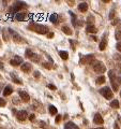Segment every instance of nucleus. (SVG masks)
<instances>
[{"label":"nucleus","mask_w":121,"mask_h":129,"mask_svg":"<svg viewBox=\"0 0 121 129\" xmlns=\"http://www.w3.org/2000/svg\"><path fill=\"white\" fill-rule=\"evenodd\" d=\"M100 94L106 99H112L113 95H114L113 94V90L109 88V87H103V88H101L100 89Z\"/></svg>","instance_id":"5"},{"label":"nucleus","mask_w":121,"mask_h":129,"mask_svg":"<svg viewBox=\"0 0 121 129\" xmlns=\"http://www.w3.org/2000/svg\"><path fill=\"white\" fill-rule=\"evenodd\" d=\"M62 120V116H61V115L59 114V115H57V117H56V120H55V122H56L57 124H58V123H60V120Z\"/></svg>","instance_id":"34"},{"label":"nucleus","mask_w":121,"mask_h":129,"mask_svg":"<svg viewBox=\"0 0 121 129\" xmlns=\"http://www.w3.org/2000/svg\"><path fill=\"white\" fill-rule=\"evenodd\" d=\"M47 87H48L49 89H51V90H56L57 89V87L55 86V85H53V84H48L47 85Z\"/></svg>","instance_id":"33"},{"label":"nucleus","mask_w":121,"mask_h":129,"mask_svg":"<svg viewBox=\"0 0 121 129\" xmlns=\"http://www.w3.org/2000/svg\"><path fill=\"white\" fill-rule=\"evenodd\" d=\"M108 76L110 79V83H112V86H113V89H114V92H118L119 90V84L117 83L116 81V74L113 70H109L108 71Z\"/></svg>","instance_id":"4"},{"label":"nucleus","mask_w":121,"mask_h":129,"mask_svg":"<svg viewBox=\"0 0 121 129\" xmlns=\"http://www.w3.org/2000/svg\"><path fill=\"white\" fill-rule=\"evenodd\" d=\"M13 102H14L15 104H19V100H17L16 97H15V98H13Z\"/></svg>","instance_id":"40"},{"label":"nucleus","mask_w":121,"mask_h":129,"mask_svg":"<svg viewBox=\"0 0 121 129\" xmlns=\"http://www.w3.org/2000/svg\"><path fill=\"white\" fill-rule=\"evenodd\" d=\"M93 123L96 125H102L103 123H104V120H103V117L101 116L100 113H96V115H94V117H93Z\"/></svg>","instance_id":"8"},{"label":"nucleus","mask_w":121,"mask_h":129,"mask_svg":"<svg viewBox=\"0 0 121 129\" xmlns=\"http://www.w3.org/2000/svg\"><path fill=\"white\" fill-rule=\"evenodd\" d=\"M34 117H35V115L34 114H31L30 116H29V120H34Z\"/></svg>","instance_id":"41"},{"label":"nucleus","mask_w":121,"mask_h":129,"mask_svg":"<svg viewBox=\"0 0 121 129\" xmlns=\"http://www.w3.org/2000/svg\"><path fill=\"white\" fill-rule=\"evenodd\" d=\"M119 22H120V21H119V19H118V18L114 19V21H113V22H112V25H114V26H115V25H117V24H118V23H119Z\"/></svg>","instance_id":"39"},{"label":"nucleus","mask_w":121,"mask_h":129,"mask_svg":"<svg viewBox=\"0 0 121 129\" xmlns=\"http://www.w3.org/2000/svg\"><path fill=\"white\" fill-rule=\"evenodd\" d=\"M120 97H121V92H120Z\"/></svg>","instance_id":"48"},{"label":"nucleus","mask_w":121,"mask_h":129,"mask_svg":"<svg viewBox=\"0 0 121 129\" xmlns=\"http://www.w3.org/2000/svg\"><path fill=\"white\" fill-rule=\"evenodd\" d=\"M115 38H116L118 41H121V30H116V33H115Z\"/></svg>","instance_id":"28"},{"label":"nucleus","mask_w":121,"mask_h":129,"mask_svg":"<svg viewBox=\"0 0 121 129\" xmlns=\"http://www.w3.org/2000/svg\"><path fill=\"white\" fill-rule=\"evenodd\" d=\"M114 58L116 60H121V55H118V54H115L114 55Z\"/></svg>","instance_id":"36"},{"label":"nucleus","mask_w":121,"mask_h":129,"mask_svg":"<svg viewBox=\"0 0 121 129\" xmlns=\"http://www.w3.org/2000/svg\"><path fill=\"white\" fill-rule=\"evenodd\" d=\"M39 59H40V57L38 56L37 54H34V55H33V57L31 58V60H32V61H39Z\"/></svg>","instance_id":"32"},{"label":"nucleus","mask_w":121,"mask_h":129,"mask_svg":"<svg viewBox=\"0 0 121 129\" xmlns=\"http://www.w3.org/2000/svg\"><path fill=\"white\" fill-rule=\"evenodd\" d=\"M49 19H50L51 23L57 24V23H58V15H57L56 13H53V14L50 15V17H49Z\"/></svg>","instance_id":"23"},{"label":"nucleus","mask_w":121,"mask_h":129,"mask_svg":"<svg viewBox=\"0 0 121 129\" xmlns=\"http://www.w3.org/2000/svg\"><path fill=\"white\" fill-rule=\"evenodd\" d=\"M78 10L80 12H87V10H88V4H87V2H82L78 4Z\"/></svg>","instance_id":"16"},{"label":"nucleus","mask_w":121,"mask_h":129,"mask_svg":"<svg viewBox=\"0 0 121 129\" xmlns=\"http://www.w3.org/2000/svg\"><path fill=\"white\" fill-rule=\"evenodd\" d=\"M62 31L65 33V35H68V36L73 35V31H72V29H71L70 27H68V26H63V27H62Z\"/></svg>","instance_id":"18"},{"label":"nucleus","mask_w":121,"mask_h":129,"mask_svg":"<svg viewBox=\"0 0 121 129\" xmlns=\"http://www.w3.org/2000/svg\"><path fill=\"white\" fill-rule=\"evenodd\" d=\"M5 104H7V102H5L4 99L0 98V107H5Z\"/></svg>","instance_id":"30"},{"label":"nucleus","mask_w":121,"mask_h":129,"mask_svg":"<svg viewBox=\"0 0 121 129\" xmlns=\"http://www.w3.org/2000/svg\"><path fill=\"white\" fill-rule=\"evenodd\" d=\"M59 56H60L63 60H67V59L69 58L68 52H65V51H60V52H59Z\"/></svg>","instance_id":"20"},{"label":"nucleus","mask_w":121,"mask_h":129,"mask_svg":"<svg viewBox=\"0 0 121 129\" xmlns=\"http://www.w3.org/2000/svg\"><path fill=\"white\" fill-rule=\"evenodd\" d=\"M96 84H99V85L105 83V76H104V75H101V76H99L98 79H96Z\"/></svg>","instance_id":"26"},{"label":"nucleus","mask_w":121,"mask_h":129,"mask_svg":"<svg viewBox=\"0 0 121 129\" xmlns=\"http://www.w3.org/2000/svg\"><path fill=\"white\" fill-rule=\"evenodd\" d=\"M11 76H12V80H13V82H14V83H16V84H19V85L23 84L21 80V79H18V77L15 76L14 73H11Z\"/></svg>","instance_id":"21"},{"label":"nucleus","mask_w":121,"mask_h":129,"mask_svg":"<svg viewBox=\"0 0 121 129\" xmlns=\"http://www.w3.org/2000/svg\"><path fill=\"white\" fill-rule=\"evenodd\" d=\"M86 31L89 33H96V31H98V29L96 28V26L92 25V24H89L88 26L86 27Z\"/></svg>","instance_id":"14"},{"label":"nucleus","mask_w":121,"mask_h":129,"mask_svg":"<svg viewBox=\"0 0 121 129\" xmlns=\"http://www.w3.org/2000/svg\"><path fill=\"white\" fill-rule=\"evenodd\" d=\"M93 129H104L103 127H99V128H93Z\"/></svg>","instance_id":"46"},{"label":"nucleus","mask_w":121,"mask_h":129,"mask_svg":"<svg viewBox=\"0 0 121 129\" xmlns=\"http://www.w3.org/2000/svg\"><path fill=\"white\" fill-rule=\"evenodd\" d=\"M12 93H13V87L10 86V85H7V86L4 87V89H3L2 94L4 97H8V96H10Z\"/></svg>","instance_id":"11"},{"label":"nucleus","mask_w":121,"mask_h":129,"mask_svg":"<svg viewBox=\"0 0 121 129\" xmlns=\"http://www.w3.org/2000/svg\"><path fill=\"white\" fill-rule=\"evenodd\" d=\"M115 129H119V126H118L117 123H115Z\"/></svg>","instance_id":"44"},{"label":"nucleus","mask_w":121,"mask_h":129,"mask_svg":"<svg viewBox=\"0 0 121 129\" xmlns=\"http://www.w3.org/2000/svg\"><path fill=\"white\" fill-rule=\"evenodd\" d=\"M94 61H96V59H94V55L90 54V55H87V56H85V61H84V62L89 63V65H92ZM84 62H83V63H84Z\"/></svg>","instance_id":"12"},{"label":"nucleus","mask_w":121,"mask_h":129,"mask_svg":"<svg viewBox=\"0 0 121 129\" xmlns=\"http://www.w3.org/2000/svg\"><path fill=\"white\" fill-rule=\"evenodd\" d=\"M114 16H115V10H112V11H110V14H109V19H113Z\"/></svg>","instance_id":"37"},{"label":"nucleus","mask_w":121,"mask_h":129,"mask_svg":"<svg viewBox=\"0 0 121 129\" xmlns=\"http://www.w3.org/2000/svg\"><path fill=\"white\" fill-rule=\"evenodd\" d=\"M110 107L114 109H119V101L117 99H114V100L110 102Z\"/></svg>","instance_id":"24"},{"label":"nucleus","mask_w":121,"mask_h":129,"mask_svg":"<svg viewBox=\"0 0 121 129\" xmlns=\"http://www.w3.org/2000/svg\"><path fill=\"white\" fill-rule=\"evenodd\" d=\"M21 69L23 72H29V71H31V65L29 62H25L21 66Z\"/></svg>","instance_id":"13"},{"label":"nucleus","mask_w":121,"mask_h":129,"mask_svg":"<svg viewBox=\"0 0 121 129\" xmlns=\"http://www.w3.org/2000/svg\"><path fill=\"white\" fill-rule=\"evenodd\" d=\"M1 87H2V83H1V84H0V89H1ZM0 92H1V90H0Z\"/></svg>","instance_id":"47"},{"label":"nucleus","mask_w":121,"mask_h":129,"mask_svg":"<svg viewBox=\"0 0 121 129\" xmlns=\"http://www.w3.org/2000/svg\"><path fill=\"white\" fill-rule=\"evenodd\" d=\"M0 77H1V75H0Z\"/></svg>","instance_id":"49"},{"label":"nucleus","mask_w":121,"mask_h":129,"mask_svg":"<svg viewBox=\"0 0 121 129\" xmlns=\"http://www.w3.org/2000/svg\"><path fill=\"white\" fill-rule=\"evenodd\" d=\"M10 63H11L12 66L16 67V66H18L19 63H23V59H21L19 56H14V58L10 60Z\"/></svg>","instance_id":"10"},{"label":"nucleus","mask_w":121,"mask_h":129,"mask_svg":"<svg viewBox=\"0 0 121 129\" xmlns=\"http://www.w3.org/2000/svg\"><path fill=\"white\" fill-rule=\"evenodd\" d=\"M8 30H9V33H11V35H12V38H13L14 42H17V43H18V42H23V38H21L17 32H15L13 29H8Z\"/></svg>","instance_id":"6"},{"label":"nucleus","mask_w":121,"mask_h":129,"mask_svg":"<svg viewBox=\"0 0 121 129\" xmlns=\"http://www.w3.org/2000/svg\"><path fill=\"white\" fill-rule=\"evenodd\" d=\"M92 67H93V70L96 71V73H104L106 71V67L105 65L100 60H96L94 62L92 63Z\"/></svg>","instance_id":"3"},{"label":"nucleus","mask_w":121,"mask_h":129,"mask_svg":"<svg viewBox=\"0 0 121 129\" xmlns=\"http://www.w3.org/2000/svg\"><path fill=\"white\" fill-rule=\"evenodd\" d=\"M28 5L26 4L25 2H23V1H18V2H15V4L13 5V7H11L9 9V13H15V14H17L18 13V11L19 10H21V9H25V8H27Z\"/></svg>","instance_id":"2"},{"label":"nucleus","mask_w":121,"mask_h":129,"mask_svg":"<svg viewBox=\"0 0 121 129\" xmlns=\"http://www.w3.org/2000/svg\"><path fill=\"white\" fill-rule=\"evenodd\" d=\"M27 111L25 110H21V111H18L16 113V118L19 120V122H24V120H27Z\"/></svg>","instance_id":"7"},{"label":"nucleus","mask_w":121,"mask_h":129,"mask_svg":"<svg viewBox=\"0 0 121 129\" xmlns=\"http://www.w3.org/2000/svg\"><path fill=\"white\" fill-rule=\"evenodd\" d=\"M116 49L121 53V41H118V43L116 44Z\"/></svg>","instance_id":"31"},{"label":"nucleus","mask_w":121,"mask_h":129,"mask_svg":"<svg viewBox=\"0 0 121 129\" xmlns=\"http://www.w3.org/2000/svg\"><path fill=\"white\" fill-rule=\"evenodd\" d=\"M48 111H49V113H50L51 115H56L57 114V108L56 107H54V106H49Z\"/></svg>","instance_id":"25"},{"label":"nucleus","mask_w":121,"mask_h":129,"mask_svg":"<svg viewBox=\"0 0 121 129\" xmlns=\"http://www.w3.org/2000/svg\"><path fill=\"white\" fill-rule=\"evenodd\" d=\"M91 39H92L93 41H98V38H96V36H92V37H91Z\"/></svg>","instance_id":"43"},{"label":"nucleus","mask_w":121,"mask_h":129,"mask_svg":"<svg viewBox=\"0 0 121 129\" xmlns=\"http://www.w3.org/2000/svg\"><path fill=\"white\" fill-rule=\"evenodd\" d=\"M106 45H107V40L104 38V36H103V40H102V42L100 43V46L99 47H100L101 51H104V49H106Z\"/></svg>","instance_id":"19"},{"label":"nucleus","mask_w":121,"mask_h":129,"mask_svg":"<svg viewBox=\"0 0 121 129\" xmlns=\"http://www.w3.org/2000/svg\"><path fill=\"white\" fill-rule=\"evenodd\" d=\"M70 43L72 44V49H75V44H77V41H73V40H70Z\"/></svg>","instance_id":"35"},{"label":"nucleus","mask_w":121,"mask_h":129,"mask_svg":"<svg viewBox=\"0 0 121 129\" xmlns=\"http://www.w3.org/2000/svg\"><path fill=\"white\" fill-rule=\"evenodd\" d=\"M33 76L37 77V79L38 77H40V72L39 71H34V72H33Z\"/></svg>","instance_id":"38"},{"label":"nucleus","mask_w":121,"mask_h":129,"mask_svg":"<svg viewBox=\"0 0 121 129\" xmlns=\"http://www.w3.org/2000/svg\"><path fill=\"white\" fill-rule=\"evenodd\" d=\"M64 129H79L77 125H75L73 122H68L64 125Z\"/></svg>","instance_id":"15"},{"label":"nucleus","mask_w":121,"mask_h":129,"mask_svg":"<svg viewBox=\"0 0 121 129\" xmlns=\"http://www.w3.org/2000/svg\"><path fill=\"white\" fill-rule=\"evenodd\" d=\"M33 55H34V53H33V52L31 51L30 49H26V52H25V56L27 57V58H30V59H31V58L33 57Z\"/></svg>","instance_id":"22"},{"label":"nucleus","mask_w":121,"mask_h":129,"mask_svg":"<svg viewBox=\"0 0 121 129\" xmlns=\"http://www.w3.org/2000/svg\"><path fill=\"white\" fill-rule=\"evenodd\" d=\"M0 68H3V63L2 62H0Z\"/></svg>","instance_id":"45"},{"label":"nucleus","mask_w":121,"mask_h":129,"mask_svg":"<svg viewBox=\"0 0 121 129\" xmlns=\"http://www.w3.org/2000/svg\"><path fill=\"white\" fill-rule=\"evenodd\" d=\"M69 13H70V15L72 16V24H73V26L76 27V15H75L73 12H71V11L69 12Z\"/></svg>","instance_id":"27"},{"label":"nucleus","mask_w":121,"mask_h":129,"mask_svg":"<svg viewBox=\"0 0 121 129\" xmlns=\"http://www.w3.org/2000/svg\"><path fill=\"white\" fill-rule=\"evenodd\" d=\"M18 95H19L21 99L24 101V102H28V101L30 100V96H29V95L27 94L26 92H24V90H19V92H18Z\"/></svg>","instance_id":"9"},{"label":"nucleus","mask_w":121,"mask_h":129,"mask_svg":"<svg viewBox=\"0 0 121 129\" xmlns=\"http://www.w3.org/2000/svg\"><path fill=\"white\" fill-rule=\"evenodd\" d=\"M51 63L50 62H43V67H44V68H46V69H51V66H50Z\"/></svg>","instance_id":"29"},{"label":"nucleus","mask_w":121,"mask_h":129,"mask_svg":"<svg viewBox=\"0 0 121 129\" xmlns=\"http://www.w3.org/2000/svg\"><path fill=\"white\" fill-rule=\"evenodd\" d=\"M28 29L31 31H34V32L41 33V35L48 33V27H46L44 25H40V24H35V23H31L28 26Z\"/></svg>","instance_id":"1"},{"label":"nucleus","mask_w":121,"mask_h":129,"mask_svg":"<svg viewBox=\"0 0 121 129\" xmlns=\"http://www.w3.org/2000/svg\"><path fill=\"white\" fill-rule=\"evenodd\" d=\"M47 37H48V38H53L54 37V33L53 32H48V33H47Z\"/></svg>","instance_id":"42"},{"label":"nucleus","mask_w":121,"mask_h":129,"mask_svg":"<svg viewBox=\"0 0 121 129\" xmlns=\"http://www.w3.org/2000/svg\"><path fill=\"white\" fill-rule=\"evenodd\" d=\"M26 18V14L25 13H17V14H15V19L18 22H23L25 21Z\"/></svg>","instance_id":"17"}]
</instances>
